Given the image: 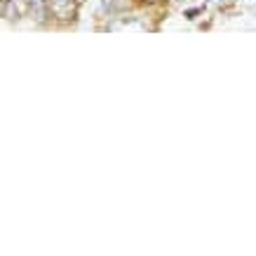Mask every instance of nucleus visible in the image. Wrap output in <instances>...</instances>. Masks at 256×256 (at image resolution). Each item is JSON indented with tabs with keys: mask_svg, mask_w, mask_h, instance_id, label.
Here are the masks:
<instances>
[{
	"mask_svg": "<svg viewBox=\"0 0 256 256\" xmlns=\"http://www.w3.org/2000/svg\"><path fill=\"white\" fill-rule=\"evenodd\" d=\"M50 5H52V10H54L59 16H64V19H68V16L73 14V0H50Z\"/></svg>",
	"mask_w": 256,
	"mask_h": 256,
	"instance_id": "1",
	"label": "nucleus"
},
{
	"mask_svg": "<svg viewBox=\"0 0 256 256\" xmlns=\"http://www.w3.org/2000/svg\"><path fill=\"white\" fill-rule=\"evenodd\" d=\"M148 2H160V0H148Z\"/></svg>",
	"mask_w": 256,
	"mask_h": 256,
	"instance_id": "2",
	"label": "nucleus"
}]
</instances>
